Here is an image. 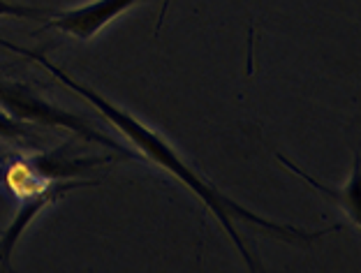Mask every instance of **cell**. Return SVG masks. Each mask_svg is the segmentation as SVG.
Listing matches in <instances>:
<instances>
[{"label":"cell","instance_id":"1","mask_svg":"<svg viewBox=\"0 0 361 273\" xmlns=\"http://www.w3.org/2000/svg\"><path fill=\"white\" fill-rule=\"evenodd\" d=\"M0 44H3V47H7V49H12V51H19V54H28L26 49H19V47H14V44H10V42H3V40H0ZM28 56H32V54H28ZM35 58H37V56H35ZM37 61L42 63L47 70H51V72L56 74V77H61V79L65 81V86L75 88V90H79L81 95H86L88 100L93 102V104L97 107V109H100V111H102V114H104L106 119H109L111 123H116V126H118V128H121L123 132H126V135H128L130 139H133V142H135V144H137L139 148H142V151H144L146 155H149V158H153V160L158 162V164H162V167L171 169V171H174V176H180V181H183V183H188V186H190V188L195 190V193L200 195L202 200H204V202H207V204L211 206V209H213V213H218V218L223 220V225L227 227V231H229V234L234 236V241L239 243V248H241V250H243L241 241H239V238H236L234 229H232V225H229V220H227L225 211H223V204H225V206H232V204H229V202L225 200L223 195H218V193H216V190H213V188L204 186V183H202V178L197 176V174H192L190 169H188L185 164L180 162V158H178V155H176L174 151H171V148H169V146H167L165 142H162V139H160L158 135H153V132H151L149 128H144L142 123H137V121L133 119V116H128L126 111H121V109H116V107H111L109 102H104L102 97H97V95L93 93V90H88V88H84V86L75 84V81L65 77V74H63L61 70H56L51 63H49V61H44V58H37Z\"/></svg>","mask_w":361,"mask_h":273},{"label":"cell","instance_id":"2","mask_svg":"<svg viewBox=\"0 0 361 273\" xmlns=\"http://www.w3.org/2000/svg\"><path fill=\"white\" fill-rule=\"evenodd\" d=\"M133 3L135 0H95V3L79 7V10L59 12L54 21H49V26L68 30L77 37H90L106 21H111L121 12H126Z\"/></svg>","mask_w":361,"mask_h":273}]
</instances>
